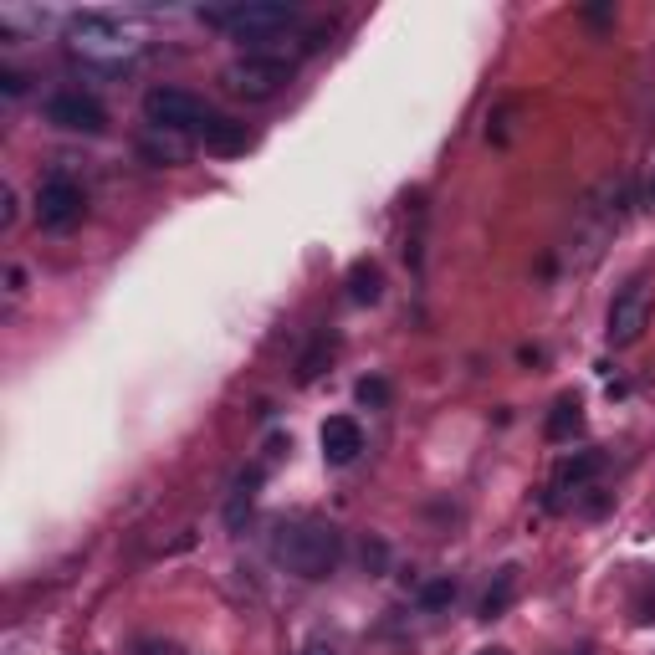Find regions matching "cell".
Instances as JSON below:
<instances>
[{
	"label": "cell",
	"mask_w": 655,
	"mask_h": 655,
	"mask_svg": "<svg viewBox=\"0 0 655 655\" xmlns=\"http://www.w3.org/2000/svg\"><path fill=\"white\" fill-rule=\"evenodd\" d=\"M379 297H384V272L374 267V261H354V267H348V302L374 308Z\"/></svg>",
	"instance_id": "cell-12"
},
{
	"label": "cell",
	"mask_w": 655,
	"mask_h": 655,
	"mask_svg": "<svg viewBox=\"0 0 655 655\" xmlns=\"http://www.w3.org/2000/svg\"><path fill=\"white\" fill-rule=\"evenodd\" d=\"M144 118H149V128H159V134H190V128L200 134L210 108H205V98L185 93V87H149V93H144Z\"/></svg>",
	"instance_id": "cell-5"
},
{
	"label": "cell",
	"mask_w": 655,
	"mask_h": 655,
	"mask_svg": "<svg viewBox=\"0 0 655 655\" xmlns=\"http://www.w3.org/2000/svg\"><path fill=\"white\" fill-rule=\"evenodd\" d=\"M451 599H456V584H451V579H435V584L420 589V604H425V609H446Z\"/></svg>",
	"instance_id": "cell-19"
},
{
	"label": "cell",
	"mask_w": 655,
	"mask_h": 655,
	"mask_svg": "<svg viewBox=\"0 0 655 655\" xmlns=\"http://www.w3.org/2000/svg\"><path fill=\"white\" fill-rule=\"evenodd\" d=\"M67 41H72V52L82 62H93V67H123V62H134L139 57V31L134 26H123L118 16L108 11H82L67 21Z\"/></svg>",
	"instance_id": "cell-1"
},
{
	"label": "cell",
	"mask_w": 655,
	"mask_h": 655,
	"mask_svg": "<svg viewBox=\"0 0 655 655\" xmlns=\"http://www.w3.org/2000/svg\"><path fill=\"white\" fill-rule=\"evenodd\" d=\"M41 113H47V123L62 128V134H103V128H108V108L93 93H82V87H62V93H52Z\"/></svg>",
	"instance_id": "cell-6"
},
{
	"label": "cell",
	"mask_w": 655,
	"mask_h": 655,
	"mask_svg": "<svg viewBox=\"0 0 655 655\" xmlns=\"http://www.w3.org/2000/svg\"><path fill=\"white\" fill-rule=\"evenodd\" d=\"M200 21L251 41V52H261L277 31H287L297 21V11L287 0H236V6H200Z\"/></svg>",
	"instance_id": "cell-3"
},
{
	"label": "cell",
	"mask_w": 655,
	"mask_h": 655,
	"mask_svg": "<svg viewBox=\"0 0 655 655\" xmlns=\"http://www.w3.org/2000/svg\"><path fill=\"white\" fill-rule=\"evenodd\" d=\"M323 47H328V31L323 26H313L308 36H302V52H323Z\"/></svg>",
	"instance_id": "cell-20"
},
{
	"label": "cell",
	"mask_w": 655,
	"mask_h": 655,
	"mask_svg": "<svg viewBox=\"0 0 655 655\" xmlns=\"http://www.w3.org/2000/svg\"><path fill=\"white\" fill-rule=\"evenodd\" d=\"M318 446H323V461H328V466L359 461V451H364V425H359L354 415H333V420H323V430H318Z\"/></svg>",
	"instance_id": "cell-10"
},
{
	"label": "cell",
	"mask_w": 655,
	"mask_h": 655,
	"mask_svg": "<svg viewBox=\"0 0 655 655\" xmlns=\"http://www.w3.org/2000/svg\"><path fill=\"white\" fill-rule=\"evenodd\" d=\"M82 210H87V195L77 180H67V174H52V180H41L36 190V226H47V231H72L82 221Z\"/></svg>",
	"instance_id": "cell-7"
},
{
	"label": "cell",
	"mask_w": 655,
	"mask_h": 655,
	"mask_svg": "<svg viewBox=\"0 0 655 655\" xmlns=\"http://www.w3.org/2000/svg\"><path fill=\"white\" fill-rule=\"evenodd\" d=\"M354 400H359L364 410H384V405H389V384H384L379 374H369V379L354 384Z\"/></svg>",
	"instance_id": "cell-18"
},
{
	"label": "cell",
	"mask_w": 655,
	"mask_h": 655,
	"mask_svg": "<svg viewBox=\"0 0 655 655\" xmlns=\"http://www.w3.org/2000/svg\"><path fill=\"white\" fill-rule=\"evenodd\" d=\"M272 553H277V563H287L297 579H313L318 584V579H328L338 569L343 538H338V528H328V522H292V528L277 533Z\"/></svg>",
	"instance_id": "cell-2"
},
{
	"label": "cell",
	"mask_w": 655,
	"mask_h": 655,
	"mask_svg": "<svg viewBox=\"0 0 655 655\" xmlns=\"http://www.w3.org/2000/svg\"><path fill=\"white\" fill-rule=\"evenodd\" d=\"M328 359H333V338L323 333V338L308 348V354H302V364H297V379H302V384H313V379L323 374V364H328Z\"/></svg>",
	"instance_id": "cell-17"
},
{
	"label": "cell",
	"mask_w": 655,
	"mask_h": 655,
	"mask_svg": "<svg viewBox=\"0 0 655 655\" xmlns=\"http://www.w3.org/2000/svg\"><path fill=\"white\" fill-rule=\"evenodd\" d=\"M256 487H261V466H251V471L236 476L231 502H226V528H241V522H246V512H251V502H256Z\"/></svg>",
	"instance_id": "cell-13"
},
{
	"label": "cell",
	"mask_w": 655,
	"mask_h": 655,
	"mask_svg": "<svg viewBox=\"0 0 655 655\" xmlns=\"http://www.w3.org/2000/svg\"><path fill=\"white\" fill-rule=\"evenodd\" d=\"M584 425V405H579V395H563L558 405H553V415H548V425H543V435L548 441H569V435Z\"/></svg>",
	"instance_id": "cell-15"
},
{
	"label": "cell",
	"mask_w": 655,
	"mask_h": 655,
	"mask_svg": "<svg viewBox=\"0 0 655 655\" xmlns=\"http://www.w3.org/2000/svg\"><path fill=\"white\" fill-rule=\"evenodd\" d=\"M287 77H292V62H287V57H267V52H246L241 62H231V67L221 72L226 93H231V98H246V103L277 98L282 87H287Z\"/></svg>",
	"instance_id": "cell-4"
},
{
	"label": "cell",
	"mask_w": 655,
	"mask_h": 655,
	"mask_svg": "<svg viewBox=\"0 0 655 655\" xmlns=\"http://www.w3.org/2000/svg\"><path fill=\"white\" fill-rule=\"evenodd\" d=\"M200 144H205V154H215V159H236V154L251 149V128L236 123V118H226V113H210L205 128H200Z\"/></svg>",
	"instance_id": "cell-11"
},
{
	"label": "cell",
	"mask_w": 655,
	"mask_h": 655,
	"mask_svg": "<svg viewBox=\"0 0 655 655\" xmlns=\"http://www.w3.org/2000/svg\"><path fill=\"white\" fill-rule=\"evenodd\" d=\"M650 287L645 282H630L615 302H609V318H604V338L615 343V348H630V343H640L645 338V328H650Z\"/></svg>",
	"instance_id": "cell-8"
},
{
	"label": "cell",
	"mask_w": 655,
	"mask_h": 655,
	"mask_svg": "<svg viewBox=\"0 0 655 655\" xmlns=\"http://www.w3.org/2000/svg\"><path fill=\"white\" fill-rule=\"evenodd\" d=\"M492 655H507V650H492Z\"/></svg>",
	"instance_id": "cell-24"
},
{
	"label": "cell",
	"mask_w": 655,
	"mask_h": 655,
	"mask_svg": "<svg viewBox=\"0 0 655 655\" xmlns=\"http://www.w3.org/2000/svg\"><path fill=\"white\" fill-rule=\"evenodd\" d=\"M302 655H333V645H323V640H313L308 650H302Z\"/></svg>",
	"instance_id": "cell-23"
},
{
	"label": "cell",
	"mask_w": 655,
	"mask_h": 655,
	"mask_svg": "<svg viewBox=\"0 0 655 655\" xmlns=\"http://www.w3.org/2000/svg\"><path fill=\"white\" fill-rule=\"evenodd\" d=\"M604 471V456L599 451H574V456H563L553 466V482H548V512H563L569 507V497L589 492V482Z\"/></svg>",
	"instance_id": "cell-9"
},
{
	"label": "cell",
	"mask_w": 655,
	"mask_h": 655,
	"mask_svg": "<svg viewBox=\"0 0 655 655\" xmlns=\"http://www.w3.org/2000/svg\"><path fill=\"white\" fill-rule=\"evenodd\" d=\"M0 87L16 98V93H26V77H21V72H0Z\"/></svg>",
	"instance_id": "cell-21"
},
{
	"label": "cell",
	"mask_w": 655,
	"mask_h": 655,
	"mask_svg": "<svg viewBox=\"0 0 655 655\" xmlns=\"http://www.w3.org/2000/svg\"><path fill=\"white\" fill-rule=\"evenodd\" d=\"M584 16H589V21H594V26H604V21H615V11H609V6H589V11H584Z\"/></svg>",
	"instance_id": "cell-22"
},
{
	"label": "cell",
	"mask_w": 655,
	"mask_h": 655,
	"mask_svg": "<svg viewBox=\"0 0 655 655\" xmlns=\"http://www.w3.org/2000/svg\"><path fill=\"white\" fill-rule=\"evenodd\" d=\"M512 599H517V569L507 563V569H497V579H492V589L482 599V620H502L512 609Z\"/></svg>",
	"instance_id": "cell-14"
},
{
	"label": "cell",
	"mask_w": 655,
	"mask_h": 655,
	"mask_svg": "<svg viewBox=\"0 0 655 655\" xmlns=\"http://www.w3.org/2000/svg\"><path fill=\"white\" fill-rule=\"evenodd\" d=\"M139 154H144L149 164H180V159L190 154V144H185V134H159V128H154V134L139 144Z\"/></svg>",
	"instance_id": "cell-16"
}]
</instances>
